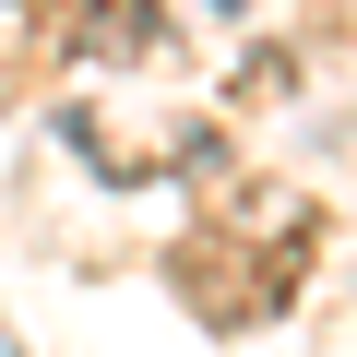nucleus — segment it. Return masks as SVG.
<instances>
[{"instance_id": "1", "label": "nucleus", "mask_w": 357, "mask_h": 357, "mask_svg": "<svg viewBox=\"0 0 357 357\" xmlns=\"http://www.w3.org/2000/svg\"><path fill=\"white\" fill-rule=\"evenodd\" d=\"M72 48H131V60H155V48H167V0H84V13H72Z\"/></svg>"}]
</instances>
